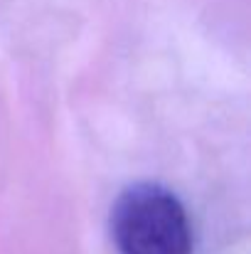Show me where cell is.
<instances>
[{
	"label": "cell",
	"instance_id": "cell-1",
	"mask_svg": "<svg viewBox=\"0 0 251 254\" xmlns=\"http://www.w3.org/2000/svg\"><path fill=\"white\" fill-rule=\"evenodd\" d=\"M111 235L121 254H192V227L182 202L153 183L131 185L118 195Z\"/></svg>",
	"mask_w": 251,
	"mask_h": 254
}]
</instances>
